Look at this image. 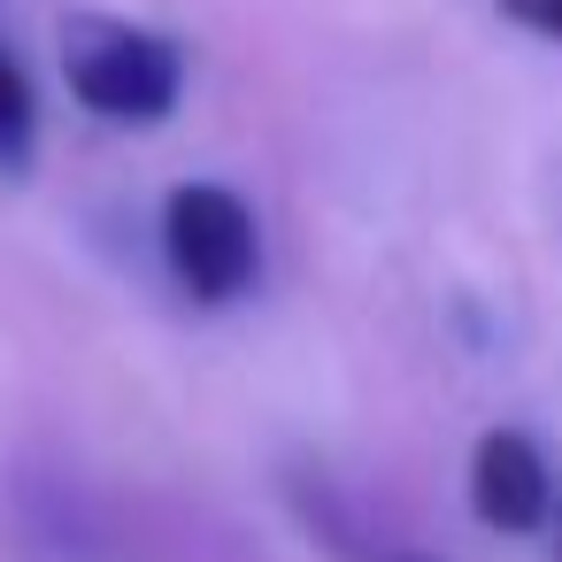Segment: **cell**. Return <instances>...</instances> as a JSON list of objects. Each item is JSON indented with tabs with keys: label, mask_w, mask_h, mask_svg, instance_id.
Masks as SVG:
<instances>
[{
	"label": "cell",
	"mask_w": 562,
	"mask_h": 562,
	"mask_svg": "<svg viewBox=\"0 0 562 562\" xmlns=\"http://www.w3.org/2000/svg\"><path fill=\"white\" fill-rule=\"evenodd\" d=\"M63 78H70L78 109H93L109 124H162L186 93V47L147 24H124V16H70Z\"/></svg>",
	"instance_id": "6da1fadb"
},
{
	"label": "cell",
	"mask_w": 562,
	"mask_h": 562,
	"mask_svg": "<svg viewBox=\"0 0 562 562\" xmlns=\"http://www.w3.org/2000/svg\"><path fill=\"white\" fill-rule=\"evenodd\" d=\"M162 262H170L178 293L201 301V308L239 301V293L255 285V270H262L255 209H247L232 186H209V178L178 186V193L162 201Z\"/></svg>",
	"instance_id": "7a4b0ae2"
},
{
	"label": "cell",
	"mask_w": 562,
	"mask_h": 562,
	"mask_svg": "<svg viewBox=\"0 0 562 562\" xmlns=\"http://www.w3.org/2000/svg\"><path fill=\"white\" fill-rule=\"evenodd\" d=\"M470 508L477 524L493 531H539L554 516V470H547V447L516 424L485 431L470 447Z\"/></svg>",
	"instance_id": "3957f363"
},
{
	"label": "cell",
	"mask_w": 562,
	"mask_h": 562,
	"mask_svg": "<svg viewBox=\"0 0 562 562\" xmlns=\"http://www.w3.org/2000/svg\"><path fill=\"white\" fill-rule=\"evenodd\" d=\"M32 155H40V93L32 70L0 47V178H32Z\"/></svg>",
	"instance_id": "277c9868"
},
{
	"label": "cell",
	"mask_w": 562,
	"mask_h": 562,
	"mask_svg": "<svg viewBox=\"0 0 562 562\" xmlns=\"http://www.w3.org/2000/svg\"><path fill=\"white\" fill-rule=\"evenodd\" d=\"M501 16H508L516 32H531V40L562 47V0H501Z\"/></svg>",
	"instance_id": "5b68a950"
},
{
	"label": "cell",
	"mask_w": 562,
	"mask_h": 562,
	"mask_svg": "<svg viewBox=\"0 0 562 562\" xmlns=\"http://www.w3.org/2000/svg\"><path fill=\"white\" fill-rule=\"evenodd\" d=\"M362 562H431V554H408V547H362Z\"/></svg>",
	"instance_id": "8992f818"
},
{
	"label": "cell",
	"mask_w": 562,
	"mask_h": 562,
	"mask_svg": "<svg viewBox=\"0 0 562 562\" xmlns=\"http://www.w3.org/2000/svg\"><path fill=\"white\" fill-rule=\"evenodd\" d=\"M554 554H562V516H554Z\"/></svg>",
	"instance_id": "52a82bcc"
}]
</instances>
